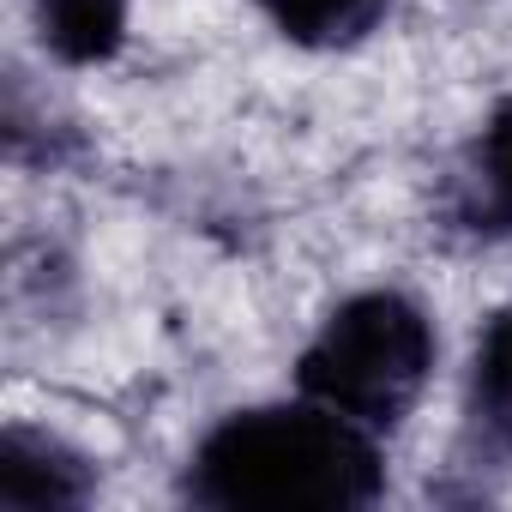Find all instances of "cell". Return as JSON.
Segmentation results:
<instances>
[{
  "label": "cell",
  "mask_w": 512,
  "mask_h": 512,
  "mask_svg": "<svg viewBox=\"0 0 512 512\" xmlns=\"http://www.w3.org/2000/svg\"><path fill=\"white\" fill-rule=\"evenodd\" d=\"M97 488V470L85 452H73L61 434L43 428H7L0 434V506H85Z\"/></svg>",
  "instance_id": "cell-3"
},
{
  "label": "cell",
  "mask_w": 512,
  "mask_h": 512,
  "mask_svg": "<svg viewBox=\"0 0 512 512\" xmlns=\"http://www.w3.org/2000/svg\"><path fill=\"white\" fill-rule=\"evenodd\" d=\"M464 410H470V428L494 452H512V308L488 314V326L476 332L470 380H464Z\"/></svg>",
  "instance_id": "cell-5"
},
{
  "label": "cell",
  "mask_w": 512,
  "mask_h": 512,
  "mask_svg": "<svg viewBox=\"0 0 512 512\" xmlns=\"http://www.w3.org/2000/svg\"><path fill=\"white\" fill-rule=\"evenodd\" d=\"M434 356L440 338L422 302L404 290H362L338 302L296 356V392L362 422L368 434H386L416 410Z\"/></svg>",
  "instance_id": "cell-2"
},
{
  "label": "cell",
  "mask_w": 512,
  "mask_h": 512,
  "mask_svg": "<svg viewBox=\"0 0 512 512\" xmlns=\"http://www.w3.org/2000/svg\"><path fill=\"white\" fill-rule=\"evenodd\" d=\"M464 217L494 235L512 229V97L494 103L476 127V145L464 157Z\"/></svg>",
  "instance_id": "cell-6"
},
{
  "label": "cell",
  "mask_w": 512,
  "mask_h": 512,
  "mask_svg": "<svg viewBox=\"0 0 512 512\" xmlns=\"http://www.w3.org/2000/svg\"><path fill=\"white\" fill-rule=\"evenodd\" d=\"M260 7L296 49H350L368 31H380L392 0H260Z\"/></svg>",
  "instance_id": "cell-7"
},
{
  "label": "cell",
  "mask_w": 512,
  "mask_h": 512,
  "mask_svg": "<svg viewBox=\"0 0 512 512\" xmlns=\"http://www.w3.org/2000/svg\"><path fill=\"white\" fill-rule=\"evenodd\" d=\"M187 500L217 512H356L380 500V440L302 398L229 410L187 458Z\"/></svg>",
  "instance_id": "cell-1"
},
{
  "label": "cell",
  "mask_w": 512,
  "mask_h": 512,
  "mask_svg": "<svg viewBox=\"0 0 512 512\" xmlns=\"http://www.w3.org/2000/svg\"><path fill=\"white\" fill-rule=\"evenodd\" d=\"M37 37L61 67H109L127 49L133 0H31Z\"/></svg>",
  "instance_id": "cell-4"
}]
</instances>
